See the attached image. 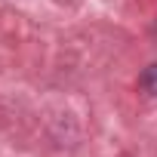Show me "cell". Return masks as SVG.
I'll return each mask as SVG.
<instances>
[{"mask_svg":"<svg viewBox=\"0 0 157 157\" xmlns=\"http://www.w3.org/2000/svg\"><path fill=\"white\" fill-rule=\"evenodd\" d=\"M139 86L148 93V96H157V65H148L139 77Z\"/></svg>","mask_w":157,"mask_h":157,"instance_id":"obj_1","label":"cell"}]
</instances>
